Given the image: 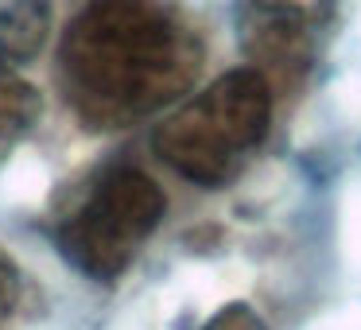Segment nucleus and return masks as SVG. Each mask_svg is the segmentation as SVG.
Here are the masks:
<instances>
[{"mask_svg":"<svg viewBox=\"0 0 361 330\" xmlns=\"http://www.w3.org/2000/svg\"><path fill=\"white\" fill-rule=\"evenodd\" d=\"M322 32V0H241L237 39L252 71L272 86V78L295 82L311 71Z\"/></svg>","mask_w":361,"mask_h":330,"instance_id":"obj_4","label":"nucleus"},{"mask_svg":"<svg viewBox=\"0 0 361 330\" xmlns=\"http://www.w3.org/2000/svg\"><path fill=\"white\" fill-rule=\"evenodd\" d=\"M35 117H39V102L32 90L16 82H0V159L24 140Z\"/></svg>","mask_w":361,"mask_h":330,"instance_id":"obj_6","label":"nucleus"},{"mask_svg":"<svg viewBox=\"0 0 361 330\" xmlns=\"http://www.w3.org/2000/svg\"><path fill=\"white\" fill-rule=\"evenodd\" d=\"M51 35V0H0V82H12Z\"/></svg>","mask_w":361,"mask_h":330,"instance_id":"obj_5","label":"nucleus"},{"mask_svg":"<svg viewBox=\"0 0 361 330\" xmlns=\"http://www.w3.org/2000/svg\"><path fill=\"white\" fill-rule=\"evenodd\" d=\"M167 214V198L152 175L117 164L97 175L82 202L59 226V252L90 280H117L148 245Z\"/></svg>","mask_w":361,"mask_h":330,"instance_id":"obj_3","label":"nucleus"},{"mask_svg":"<svg viewBox=\"0 0 361 330\" xmlns=\"http://www.w3.org/2000/svg\"><path fill=\"white\" fill-rule=\"evenodd\" d=\"M20 303V268L12 264V257L0 249V322L12 314V307Z\"/></svg>","mask_w":361,"mask_h":330,"instance_id":"obj_8","label":"nucleus"},{"mask_svg":"<svg viewBox=\"0 0 361 330\" xmlns=\"http://www.w3.org/2000/svg\"><path fill=\"white\" fill-rule=\"evenodd\" d=\"M198 330H268V322L249 303H226L210 314Z\"/></svg>","mask_w":361,"mask_h":330,"instance_id":"obj_7","label":"nucleus"},{"mask_svg":"<svg viewBox=\"0 0 361 330\" xmlns=\"http://www.w3.org/2000/svg\"><path fill=\"white\" fill-rule=\"evenodd\" d=\"M202 43L171 0H86L59 43V86L90 128H125L179 102Z\"/></svg>","mask_w":361,"mask_h":330,"instance_id":"obj_1","label":"nucleus"},{"mask_svg":"<svg viewBox=\"0 0 361 330\" xmlns=\"http://www.w3.org/2000/svg\"><path fill=\"white\" fill-rule=\"evenodd\" d=\"M272 125V86L252 66L221 74L190 102H183L152 136L156 156L198 187L229 183Z\"/></svg>","mask_w":361,"mask_h":330,"instance_id":"obj_2","label":"nucleus"}]
</instances>
